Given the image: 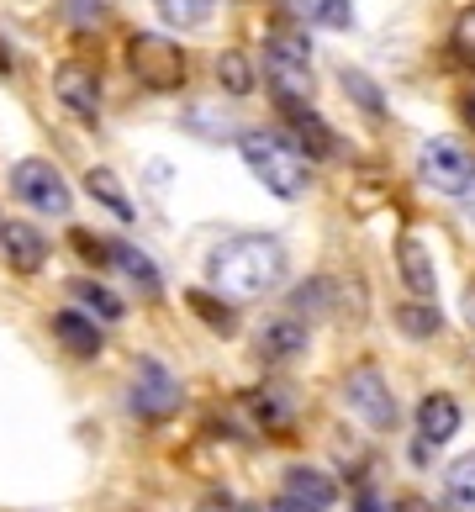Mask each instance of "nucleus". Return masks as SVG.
I'll return each mask as SVG.
<instances>
[{
    "label": "nucleus",
    "mask_w": 475,
    "mask_h": 512,
    "mask_svg": "<svg viewBox=\"0 0 475 512\" xmlns=\"http://www.w3.org/2000/svg\"><path fill=\"white\" fill-rule=\"evenodd\" d=\"M212 286L233 301H254L264 291H275L285 280V249L280 238H264V233H238L212 249V264H206Z\"/></svg>",
    "instance_id": "1"
},
{
    "label": "nucleus",
    "mask_w": 475,
    "mask_h": 512,
    "mask_svg": "<svg viewBox=\"0 0 475 512\" xmlns=\"http://www.w3.org/2000/svg\"><path fill=\"white\" fill-rule=\"evenodd\" d=\"M238 154H243L249 175L270 196H280V201H301V196H307L312 169H307V159H301V148H291L285 138H275V132H243Z\"/></svg>",
    "instance_id": "2"
},
{
    "label": "nucleus",
    "mask_w": 475,
    "mask_h": 512,
    "mask_svg": "<svg viewBox=\"0 0 475 512\" xmlns=\"http://www.w3.org/2000/svg\"><path fill=\"white\" fill-rule=\"evenodd\" d=\"M417 180L433 185L439 196L465 201L470 212H475V159L465 154L460 143H449V138H428L423 148H417Z\"/></svg>",
    "instance_id": "3"
},
{
    "label": "nucleus",
    "mask_w": 475,
    "mask_h": 512,
    "mask_svg": "<svg viewBox=\"0 0 475 512\" xmlns=\"http://www.w3.org/2000/svg\"><path fill=\"white\" fill-rule=\"evenodd\" d=\"M264 74H270L275 96L301 106L312 96V48L301 32H275L270 43H264Z\"/></svg>",
    "instance_id": "4"
},
{
    "label": "nucleus",
    "mask_w": 475,
    "mask_h": 512,
    "mask_svg": "<svg viewBox=\"0 0 475 512\" xmlns=\"http://www.w3.org/2000/svg\"><path fill=\"white\" fill-rule=\"evenodd\" d=\"M127 69L138 74V85H148V90H180L185 85V53L159 32L127 37Z\"/></svg>",
    "instance_id": "5"
},
{
    "label": "nucleus",
    "mask_w": 475,
    "mask_h": 512,
    "mask_svg": "<svg viewBox=\"0 0 475 512\" xmlns=\"http://www.w3.org/2000/svg\"><path fill=\"white\" fill-rule=\"evenodd\" d=\"M11 191L22 196L32 212H43V217H69V206H74L64 175L48 159H16L11 164Z\"/></svg>",
    "instance_id": "6"
},
{
    "label": "nucleus",
    "mask_w": 475,
    "mask_h": 512,
    "mask_svg": "<svg viewBox=\"0 0 475 512\" xmlns=\"http://www.w3.org/2000/svg\"><path fill=\"white\" fill-rule=\"evenodd\" d=\"M344 402H349V412H354L365 428H391V423H396V396H391L386 381H380V370H375V365L349 370Z\"/></svg>",
    "instance_id": "7"
},
{
    "label": "nucleus",
    "mask_w": 475,
    "mask_h": 512,
    "mask_svg": "<svg viewBox=\"0 0 475 512\" xmlns=\"http://www.w3.org/2000/svg\"><path fill=\"white\" fill-rule=\"evenodd\" d=\"M127 402L138 417H148V423H159V417H169L180 407V381L169 375L159 359H138V370H132V391Z\"/></svg>",
    "instance_id": "8"
},
{
    "label": "nucleus",
    "mask_w": 475,
    "mask_h": 512,
    "mask_svg": "<svg viewBox=\"0 0 475 512\" xmlns=\"http://www.w3.org/2000/svg\"><path fill=\"white\" fill-rule=\"evenodd\" d=\"M53 96H59L74 117H101V74L90 64H64L53 74Z\"/></svg>",
    "instance_id": "9"
},
{
    "label": "nucleus",
    "mask_w": 475,
    "mask_h": 512,
    "mask_svg": "<svg viewBox=\"0 0 475 512\" xmlns=\"http://www.w3.org/2000/svg\"><path fill=\"white\" fill-rule=\"evenodd\" d=\"M454 433H460V402L444 396V391L423 396V402H417V444L439 449V444L454 439Z\"/></svg>",
    "instance_id": "10"
},
{
    "label": "nucleus",
    "mask_w": 475,
    "mask_h": 512,
    "mask_svg": "<svg viewBox=\"0 0 475 512\" xmlns=\"http://www.w3.org/2000/svg\"><path fill=\"white\" fill-rule=\"evenodd\" d=\"M0 259L11 264V270H43V259H48V243L37 227L27 222H0Z\"/></svg>",
    "instance_id": "11"
},
{
    "label": "nucleus",
    "mask_w": 475,
    "mask_h": 512,
    "mask_svg": "<svg viewBox=\"0 0 475 512\" xmlns=\"http://www.w3.org/2000/svg\"><path fill=\"white\" fill-rule=\"evenodd\" d=\"M285 497L301 502V507L328 512V507L338 502V486L322 476V470H312V465H291V470H285Z\"/></svg>",
    "instance_id": "12"
},
{
    "label": "nucleus",
    "mask_w": 475,
    "mask_h": 512,
    "mask_svg": "<svg viewBox=\"0 0 475 512\" xmlns=\"http://www.w3.org/2000/svg\"><path fill=\"white\" fill-rule=\"evenodd\" d=\"M301 349H307V328H301L296 317L270 322V328L259 333V359L264 365H285V359H296Z\"/></svg>",
    "instance_id": "13"
},
{
    "label": "nucleus",
    "mask_w": 475,
    "mask_h": 512,
    "mask_svg": "<svg viewBox=\"0 0 475 512\" xmlns=\"http://www.w3.org/2000/svg\"><path fill=\"white\" fill-rule=\"evenodd\" d=\"M53 338H59L74 359H95V354H101V333H95V322L80 317V312H59V317H53Z\"/></svg>",
    "instance_id": "14"
},
{
    "label": "nucleus",
    "mask_w": 475,
    "mask_h": 512,
    "mask_svg": "<svg viewBox=\"0 0 475 512\" xmlns=\"http://www.w3.org/2000/svg\"><path fill=\"white\" fill-rule=\"evenodd\" d=\"M396 259H402V280H407V291H417V296H433V291H439V275H433V254H428L417 238H402Z\"/></svg>",
    "instance_id": "15"
},
{
    "label": "nucleus",
    "mask_w": 475,
    "mask_h": 512,
    "mask_svg": "<svg viewBox=\"0 0 475 512\" xmlns=\"http://www.w3.org/2000/svg\"><path fill=\"white\" fill-rule=\"evenodd\" d=\"M291 6L307 27H322V32L354 27V0H291Z\"/></svg>",
    "instance_id": "16"
},
{
    "label": "nucleus",
    "mask_w": 475,
    "mask_h": 512,
    "mask_svg": "<svg viewBox=\"0 0 475 512\" xmlns=\"http://www.w3.org/2000/svg\"><path fill=\"white\" fill-rule=\"evenodd\" d=\"M111 259H117V270H122L143 296H159V270H154V259H148L143 249H132V243H111Z\"/></svg>",
    "instance_id": "17"
},
{
    "label": "nucleus",
    "mask_w": 475,
    "mask_h": 512,
    "mask_svg": "<svg viewBox=\"0 0 475 512\" xmlns=\"http://www.w3.org/2000/svg\"><path fill=\"white\" fill-rule=\"evenodd\" d=\"M69 296L80 301V307H85L90 317H101V322H117V317L127 312L122 301H117V296H111V291L101 286V280H69Z\"/></svg>",
    "instance_id": "18"
},
{
    "label": "nucleus",
    "mask_w": 475,
    "mask_h": 512,
    "mask_svg": "<svg viewBox=\"0 0 475 512\" xmlns=\"http://www.w3.org/2000/svg\"><path fill=\"white\" fill-rule=\"evenodd\" d=\"M444 491H449V507H454V512H475V449L460 454V460L449 465Z\"/></svg>",
    "instance_id": "19"
},
{
    "label": "nucleus",
    "mask_w": 475,
    "mask_h": 512,
    "mask_svg": "<svg viewBox=\"0 0 475 512\" xmlns=\"http://www.w3.org/2000/svg\"><path fill=\"white\" fill-rule=\"evenodd\" d=\"M159 16L169 27H180V32H196L212 22V11H217V0H154Z\"/></svg>",
    "instance_id": "20"
},
{
    "label": "nucleus",
    "mask_w": 475,
    "mask_h": 512,
    "mask_svg": "<svg viewBox=\"0 0 475 512\" xmlns=\"http://www.w3.org/2000/svg\"><path fill=\"white\" fill-rule=\"evenodd\" d=\"M85 191H90L95 201H101V206H111V212H117L122 222L132 217V201H127V191H122V180L111 175V169H90V175H85Z\"/></svg>",
    "instance_id": "21"
},
{
    "label": "nucleus",
    "mask_w": 475,
    "mask_h": 512,
    "mask_svg": "<svg viewBox=\"0 0 475 512\" xmlns=\"http://www.w3.org/2000/svg\"><path fill=\"white\" fill-rule=\"evenodd\" d=\"M217 80H222L227 96H249V85H254L249 59H243V53H222V59H217Z\"/></svg>",
    "instance_id": "22"
},
{
    "label": "nucleus",
    "mask_w": 475,
    "mask_h": 512,
    "mask_svg": "<svg viewBox=\"0 0 475 512\" xmlns=\"http://www.w3.org/2000/svg\"><path fill=\"white\" fill-rule=\"evenodd\" d=\"M396 322H402V328H407L412 338H433V333L444 328V317L433 312V307H423V301H412V307H402V312H396Z\"/></svg>",
    "instance_id": "23"
},
{
    "label": "nucleus",
    "mask_w": 475,
    "mask_h": 512,
    "mask_svg": "<svg viewBox=\"0 0 475 512\" xmlns=\"http://www.w3.org/2000/svg\"><path fill=\"white\" fill-rule=\"evenodd\" d=\"M285 111H291V122H296L301 132H307V143L317 148V154H333V132L312 117V106H291V101H285Z\"/></svg>",
    "instance_id": "24"
},
{
    "label": "nucleus",
    "mask_w": 475,
    "mask_h": 512,
    "mask_svg": "<svg viewBox=\"0 0 475 512\" xmlns=\"http://www.w3.org/2000/svg\"><path fill=\"white\" fill-rule=\"evenodd\" d=\"M449 48H454V59L470 64L475 69V6L460 11V22H454V37H449Z\"/></svg>",
    "instance_id": "25"
},
{
    "label": "nucleus",
    "mask_w": 475,
    "mask_h": 512,
    "mask_svg": "<svg viewBox=\"0 0 475 512\" xmlns=\"http://www.w3.org/2000/svg\"><path fill=\"white\" fill-rule=\"evenodd\" d=\"M69 22L74 27H101L106 22V0H64Z\"/></svg>",
    "instance_id": "26"
},
{
    "label": "nucleus",
    "mask_w": 475,
    "mask_h": 512,
    "mask_svg": "<svg viewBox=\"0 0 475 512\" xmlns=\"http://www.w3.org/2000/svg\"><path fill=\"white\" fill-rule=\"evenodd\" d=\"M328 291H333L328 280H312V286H301V291L291 296V307H296V312H322V307H328Z\"/></svg>",
    "instance_id": "27"
},
{
    "label": "nucleus",
    "mask_w": 475,
    "mask_h": 512,
    "mask_svg": "<svg viewBox=\"0 0 475 512\" xmlns=\"http://www.w3.org/2000/svg\"><path fill=\"white\" fill-rule=\"evenodd\" d=\"M190 307H196V312H201L206 322H212V328H222V333L233 328V312H227L222 301H212V296H206V291H196V296H190Z\"/></svg>",
    "instance_id": "28"
},
{
    "label": "nucleus",
    "mask_w": 475,
    "mask_h": 512,
    "mask_svg": "<svg viewBox=\"0 0 475 512\" xmlns=\"http://www.w3.org/2000/svg\"><path fill=\"white\" fill-rule=\"evenodd\" d=\"M254 412H259V423H270V428H285V417H291V407H285L280 396H270V391L254 396Z\"/></svg>",
    "instance_id": "29"
},
{
    "label": "nucleus",
    "mask_w": 475,
    "mask_h": 512,
    "mask_svg": "<svg viewBox=\"0 0 475 512\" xmlns=\"http://www.w3.org/2000/svg\"><path fill=\"white\" fill-rule=\"evenodd\" d=\"M196 512H238V502H233V497H222V491H212V497H206Z\"/></svg>",
    "instance_id": "30"
},
{
    "label": "nucleus",
    "mask_w": 475,
    "mask_h": 512,
    "mask_svg": "<svg viewBox=\"0 0 475 512\" xmlns=\"http://www.w3.org/2000/svg\"><path fill=\"white\" fill-rule=\"evenodd\" d=\"M270 512H317V507H301V502H291V497H280Z\"/></svg>",
    "instance_id": "31"
},
{
    "label": "nucleus",
    "mask_w": 475,
    "mask_h": 512,
    "mask_svg": "<svg viewBox=\"0 0 475 512\" xmlns=\"http://www.w3.org/2000/svg\"><path fill=\"white\" fill-rule=\"evenodd\" d=\"M0 69H11V53H6V43H0Z\"/></svg>",
    "instance_id": "32"
},
{
    "label": "nucleus",
    "mask_w": 475,
    "mask_h": 512,
    "mask_svg": "<svg viewBox=\"0 0 475 512\" xmlns=\"http://www.w3.org/2000/svg\"><path fill=\"white\" fill-rule=\"evenodd\" d=\"M470 122H475V96H470Z\"/></svg>",
    "instance_id": "33"
}]
</instances>
